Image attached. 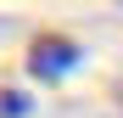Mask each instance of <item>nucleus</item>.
<instances>
[{"mask_svg": "<svg viewBox=\"0 0 123 118\" xmlns=\"http://www.w3.org/2000/svg\"><path fill=\"white\" fill-rule=\"evenodd\" d=\"M78 62H84V51H78V39H67V34H39L34 45H28V73L39 79V84L67 79Z\"/></svg>", "mask_w": 123, "mask_h": 118, "instance_id": "nucleus-1", "label": "nucleus"}, {"mask_svg": "<svg viewBox=\"0 0 123 118\" xmlns=\"http://www.w3.org/2000/svg\"><path fill=\"white\" fill-rule=\"evenodd\" d=\"M34 101H28V90H0V118H28Z\"/></svg>", "mask_w": 123, "mask_h": 118, "instance_id": "nucleus-2", "label": "nucleus"}]
</instances>
